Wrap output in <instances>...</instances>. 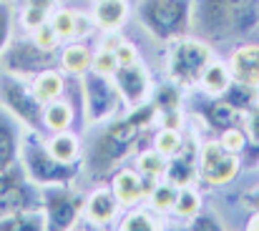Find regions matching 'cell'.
<instances>
[{"mask_svg":"<svg viewBox=\"0 0 259 231\" xmlns=\"http://www.w3.org/2000/svg\"><path fill=\"white\" fill-rule=\"evenodd\" d=\"M196 154H199V146L184 141L181 151L166 158V168H164V178L174 183L176 189L181 186H191L194 178H199V171H196Z\"/></svg>","mask_w":259,"mask_h":231,"instance_id":"5bb4252c","label":"cell"},{"mask_svg":"<svg viewBox=\"0 0 259 231\" xmlns=\"http://www.w3.org/2000/svg\"><path fill=\"white\" fill-rule=\"evenodd\" d=\"M194 111H196V116H199L211 131H217V133H222V131L237 126V118L242 116V113H237L229 103H224L219 96H206V101H201Z\"/></svg>","mask_w":259,"mask_h":231,"instance_id":"ac0fdd59","label":"cell"},{"mask_svg":"<svg viewBox=\"0 0 259 231\" xmlns=\"http://www.w3.org/2000/svg\"><path fill=\"white\" fill-rule=\"evenodd\" d=\"M30 88H33L35 98L46 106V103H51V101H56V98L63 96V90H66V78H63L61 71H56V68H46V71H40L38 76L30 78Z\"/></svg>","mask_w":259,"mask_h":231,"instance_id":"44dd1931","label":"cell"},{"mask_svg":"<svg viewBox=\"0 0 259 231\" xmlns=\"http://www.w3.org/2000/svg\"><path fill=\"white\" fill-rule=\"evenodd\" d=\"M83 201H86V196H81L71 186H48V189H43L40 209L46 211V229H76L81 216H83Z\"/></svg>","mask_w":259,"mask_h":231,"instance_id":"9c48e42d","label":"cell"},{"mask_svg":"<svg viewBox=\"0 0 259 231\" xmlns=\"http://www.w3.org/2000/svg\"><path fill=\"white\" fill-rule=\"evenodd\" d=\"M151 101L156 106V113H169V111H181V85L176 83H161L154 88Z\"/></svg>","mask_w":259,"mask_h":231,"instance_id":"4316f807","label":"cell"},{"mask_svg":"<svg viewBox=\"0 0 259 231\" xmlns=\"http://www.w3.org/2000/svg\"><path fill=\"white\" fill-rule=\"evenodd\" d=\"M131 8L126 0H96L93 3V23L103 33H118L128 18Z\"/></svg>","mask_w":259,"mask_h":231,"instance_id":"d6986e66","label":"cell"},{"mask_svg":"<svg viewBox=\"0 0 259 231\" xmlns=\"http://www.w3.org/2000/svg\"><path fill=\"white\" fill-rule=\"evenodd\" d=\"M33 201H35V196H33V183H30V181H28L23 189L13 191V194H3V196H0V219L8 216L10 211L33 206Z\"/></svg>","mask_w":259,"mask_h":231,"instance_id":"f546056e","label":"cell"},{"mask_svg":"<svg viewBox=\"0 0 259 231\" xmlns=\"http://www.w3.org/2000/svg\"><path fill=\"white\" fill-rule=\"evenodd\" d=\"M15 8H43V10H56L58 0H13Z\"/></svg>","mask_w":259,"mask_h":231,"instance_id":"60d3db41","label":"cell"},{"mask_svg":"<svg viewBox=\"0 0 259 231\" xmlns=\"http://www.w3.org/2000/svg\"><path fill=\"white\" fill-rule=\"evenodd\" d=\"M46 146H48V151L56 156L58 161H66V163L78 161V154H81V141H78V136L71 133V131L51 133V136L46 138Z\"/></svg>","mask_w":259,"mask_h":231,"instance_id":"484cf974","label":"cell"},{"mask_svg":"<svg viewBox=\"0 0 259 231\" xmlns=\"http://www.w3.org/2000/svg\"><path fill=\"white\" fill-rule=\"evenodd\" d=\"M259 28V0H194L191 30L204 40L242 38Z\"/></svg>","mask_w":259,"mask_h":231,"instance_id":"7a4b0ae2","label":"cell"},{"mask_svg":"<svg viewBox=\"0 0 259 231\" xmlns=\"http://www.w3.org/2000/svg\"><path fill=\"white\" fill-rule=\"evenodd\" d=\"M156 183H159V178L144 176L139 168H123V166H118L116 173L111 176V189L118 196L121 206H136V204L146 201Z\"/></svg>","mask_w":259,"mask_h":231,"instance_id":"7c38bea8","label":"cell"},{"mask_svg":"<svg viewBox=\"0 0 259 231\" xmlns=\"http://www.w3.org/2000/svg\"><path fill=\"white\" fill-rule=\"evenodd\" d=\"M56 51L40 48L33 38H13L0 53V71L18 78H33L46 68H53Z\"/></svg>","mask_w":259,"mask_h":231,"instance_id":"ba28073f","label":"cell"},{"mask_svg":"<svg viewBox=\"0 0 259 231\" xmlns=\"http://www.w3.org/2000/svg\"><path fill=\"white\" fill-rule=\"evenodd\" d=\"M113 53H116V58H118V66H121V63H134V61H139V51H136V45L128 43V40H121Z\"/></svg>","mask_w":259,"mask_h":231,"instance_id":"ab89813d","label":"cell"},{"mask_svg":"<svg viewBox=\"0 0 259 231\" xmlns=\"http://www.w3.org/2000/svg\"><path fill=\"white\" fill-rule=\"evenodd\" d=\"M189 229L191 231H222L224 224L217 214H206V211H199L194 219H189Z\"/></svg>","mask_w":259,"mask_h":231,"instance_id":"74e56055","label":"cell"},{"mask_svg":"<svg viewBox=\"0 0 259 231\" xmlns=\"http://www.w3.org/2000/svg\"><path fill=\"white\" fill-rule=\"evenodd\" d=\"M227 66H229L234 80L259 88V43H244V45L234 48Z\"/></svg>","mask_w":259,"mask_h":231,"instance_id":"e0dca14e","label":"cell"},{"mask_svg":"<svg viewBox=\"0 0 259 231\" xmlns=\"http://www.w3.org/2000/svg\"><path fill=\"white\" fill-rule=\"evenodd\" d=\"M20 144H23L20 123L0 106V173L18 166V161H20Z\"/></svg>","mask_w":259,"mask_h":231,"instance_id":"9a60e30c","label":"cell"},{"mask_svg":"<svg viewBox=\"0 0 259 231\" xmlns=\"http://www.w3.org/2000/svg\"><path fill=\"white\" fill-rule=\"evenodd\" d=\"M191 13L194 0H139L136 5L141 28L161 43H171L191 33Z\"/></svg>","mask_w":259,"mask_h":231,"instance_id":"277c9868","label":"cell"},{"mask_svg":"<svg viewBox=\"0 0 259 231\" xmlns=\"http://www.w3.org/2000/svg\"><path fill=\"white\" fill-rule=\"evenodd\" d=\"M20 163H23V173L25 178L38 186V189H48V186H71L78 173H81V161H58L56 156L48 151L46 138L38 131H28L23 136L20 144Z\"/></svg>","mask_w":259,"mask_h":231,"instance_id":"3957f363","label":"cell"},{"mask_svg":"<svg viewBox=\"0 0 259 231\" xmlns=\"http://www.w3.org/2000/svg\"><path fill=\"white\" fill-rule=\"evenodd\" d=\"M184 146V138H181V131H174V128H159L156 138H154V149L159 154H164L166 158L174 154H179Z\"/></svg>","mask_w":259,"mask_h":231,"instance_id":"d6a6232c","label":"cell"},{"mask_svg":"<svg viewBox=\"0 0 259 231\" xmlns=\"http://www.w3.org/2000/svg\"><path fill=\"white\" fill-rule=\"evenodd\" d=\"M0 106L28 131H38L43 123V103L35 98L28 78L0 73Z\"/></svg>","mask_w":259,"mask_h":231,"instance_id":"52a82bcc","label":"cell"},{"mask_svg":"<svg viewBox=\"0 0 259 231\" xmlns=\"http://www.w3.org/2000/svg\"><path fill=\"white\" fill-rule=\"evenodd\" d=\"M196 171L206 186H227L239 173V156L227 151L219 141H204L196 154Z\"/></svg>","mask_w":259,"mask_h":231,"instance_id":"30bf717a","label":"cell"},{"mask_svg":"<svg viewBox=\"0 0 259 231\" xmlns=\"http://www.w3.org/2000/svg\"><path fill=\"white\" fill-rule=\"evenodd\" d=\"M224 103H229L237 113H247L249 108H254L259 103V90L257 85H247V83H239V80H232L229 88L219 96Z\"/></svg>","mask_w":259,"mask_h":231,"instance_id":"cb8c5ba5","label":"cell"},{"mask_svg":"<svg viewBox=\"0 0 259 231\" xmlns=\"http://www.w3.org/2000/svg\"><path fill=\"white\" fill-rule=\"evenodd\" d=\"M214 61V51L204 38L184 35L169 43L166 53V76L171 83L181 88L199 85V78L206 71V66Z\"/></svg>","mask_w":259,"mask_h":231,"instance_id":"5b68a950","label":"cell"},{"mask_svg":"<svg viewBox=\"0 0 259 231\" xmlns=\"http://www.w3.org/2000/svg\"><path fill=\"white\" fill-rule=\"evenodd\" d=\"M73 123V106L68 101H51L43 106V128L48 133H58V131H68Z\"/></svg>","mask_w":259,"mask_h":231,"instance_id":"603a6c76","label":"cell"},{"mask_svg":"<svg viewBox=\"0 0 259 231\" xmlns=\"http://www.w3.org/2000/svg\"><path fill=\"white\" fill-rule=\"evenodd\" d=\"M13 15H15V5L10 0H0V53L13 40Z\"/></svg>","mask_w":259,"mask_h":231,"instance_id":"e575fe53","label":"cell"},{"mask_svg":"<svg viewBox=\"0 0 259 231\" xmlns=\"http://www.w3.org/2000/svg\"><path fill=\"white\" fill-rule=\"evenodd\" d=\"M219 144H222L227 151L242 156L244 151H247V146H249V138H247V131H244V128L232 126V128H227V131L219 133Z\"/></svg>","mask_w":259,"mask_h":231,"instance_id":"836d02e7","label":"cell"},{"mask_svg":"<svg viewBox=\"0 0 259 231\" xmlns=\"http://www.w3.org/2000/svg\"><path fill=\"white\" fill-rule=\"evenodd\" d=\"M111 78H113V85L118 88V93H121V98L128 108H136V106H144V103L151 101L154 85H151L149 71L141 61L121 63Z\"/></svg>","mask_w":259,"mask_h":231,"instance_id":"8fae6325","label":"cell"},{"mask_svg":"<svg viewBox=\"0 0 259 231\" xmlns=\"http://www.w3.org/2000/svg\"><path fill=\"white\" fill-rule=\"evenodd\" d=\"M136 168L144 173V176H154V178H164V168H166V156L159 154L156 149L151 151H144L136 158Z\"/></svg>","mask_w":259,"mask_h":231,"instance_id":"4dcf8cb0","label":"cell"},{"mask_svg":"<svg viewBox=\"0 0 259 231\" xmlns=\"http://www.w3.org/2000/svg\"><path fill=\"white\" fill-rule=\"evenodd\" d=\"M81 96H83V116L88 126H103L113 121L121 111V93L113 85V78L88 71L81 76Z\"/></svg>","mask_w":259,"mask_h":231,"instance_id":"8992f818","label":"cell"},{"mask_svg":"<svg viewBox=\"0 0 259 231\" xmlns=\"http://www.w3.org/2000/svg\"><path fill=\"white\" fill-rule=\"evenodd\" d=\"M46 229V211L40 206H25L10 211L0 219V231H43Z\"/></svg>","mask_w":259,"mask_h":231,"instance_id":"ffe728a7","label":"cell"},{"mask_svg":"<svg viewBox=\"0 0 259 231\" xmlns=\"http://www.w3.org/2000/svg\"><path fill=\"white\" fill-rule=\"evenodd\" d=\"M51 25L56 28L61 40H83L88 33L93 30V18H88L78 10H68V8H56L51 13Z\"/></svg>","mask_w":259,"mask_h":231,"instance_id":"2e32d148","label":"cell"},{"mask_svg":"<svg viewBox=\"0 0 259 231\" xmlns=\"http://www.w3.org/2000/svg\"><path fill=\"white\" fill-rule=\"evenodd\" d=\"M232 80H234V78H232V71H229L227 63L211 61V63L206 66V71L201 73V78H199V88H201L206 96H222V93L229 88Z\"/></svg>","mask_w":259,"mask_h":231,"instance_id":"d4e9b609","label":"cell"},{"mask_svg":"<svg viewBox=\"0 0 259 231\" xmlns=\"http://www.w3.org/2000/svg\"><path fill=\"white\" fill-rule=\"evenodd\" d=\"M247 229H249V231H259V211H254V214H252V219H249Z\"/></svg>","mask_w":259,"mask_h":231,"instance_id":"7bdbcfd3","label":"cell"},{"mask_svg":"<svg viewBox=\"0 0 259 231\" xmlns=\"http://www.w3.org/2000/svg\"><path fill=\"white\" fill-rule=\"evenodd\" d=\"M61 68L71 76H83L93 68V51L88 48L86 43L76 40V43H68L61 53Z\"/></svg>","mask_w":259,"mask_h":231,"instance_id":"7402d4cb","label":"cell"},{"mask_svg":"<svg viewBox=\"0 0 259 231\" xmlns=\"http://www.w3.org/2000/svg\"><path fill=\"white\" fill-rule=\"evenodd\" d=\"M242 116H244V131H247L249 144L259 146V103L254 108H249L247 113H242Z\"/></svg>","mask_w":259,"mask_h":231,"instance_id":"f35d334b","label":"cell"},{"mask_svg":"<svg viewBox=\"0 0 259 231\" xmlns=\"http://www.w3.org/2000/svg\"><path fill=\"white\" fill-rule=\"evenodd\" d=\"M171 211L179 219H194L201 211V196H199V191H194L191 186H181L179 194H176V201H174Z\"/></svg>","mask_w":259,"mask_h":231,"instance_id":"83f0119b","label":"cell"},{"mask_svg":"<svg viewBox=\"0 0 259 231\" xmlns=\"http://www.w3.org/2000/svg\"><path fill=\"white\" fill-rule=\"evenodd\" d=\"M244 204H247L249 209H254V211H259V189H254V191H249V194H244Z\"/></svg>","mask_w":259,"mask_h":231,"instance_id":"b9f144b4","label":"cell"},{"mask_svg":"<svg viewBox=\"0 0 259 231\" xmlns=\"http://www.w3.org/2000/svg\"><path fill=\"white\" fill-rule=\"evenodd\" d=\"M118 209H121V201L111 186H101L91 191L83 201V216L86 221H91V226H108L118 216Z\"/></svg>","mask_w":259,"mask_h":231,"instance_id":"4fadbf2b","label":"cell"},{"mask_svg":"<svg viewBox=\"0 0 259 231\" xmlns=\"http://www.w3.org/2000/svg\"><path fill=\"white\" fill-rule=\"evenodd\" d=\"M156 123V106L154 101L131 108L123 118H113L108 123H103L101 133L93 138L91 149L86 156V166L91 173L96 176H108L113 173L118 166H123V161H128L136 154L139 141L144 136V131L149 126Z\"/></svg>","mask_w":259,"mask_h":231,"instance_id":"6da1fadb","label":"cell"},{"mask_svg":"<svg viewBox=\"0 0 259 231\" xmlns=\"http://www.w3.org/2000/svg\"><path fill=\"white\" fill-rule=\"evenodd\" d=\"M116 68H118V58H116L113 51H108V48H98V51L93 53V68H91V71L103 73V76H113Z\"/></svg>","mask_w":259,"mask_h":231,"instance_id":"8d00e7d4","label":"cell"},{"mask_svg":"<svg viewBox=\"0 0 259 231\" xmlns=\"http://www.w3.org/2000/svg\"><path fill=\"white\" fill-rule=\"evenodd\" d=\"M30 38H33L40 48H46V51H56V48L61 45V38H58L56 28L51 25V20L43 23V25H38L35 30H30Z\"/></svg>","mask_w":259,"mask_h":231,"instance_id":"d590c367","label":"cell"},{"mask_svg":"<svg viewBox=\"0 0 259 231\" xmlns=\"http://www.w3.org/2000/svg\"><path fill=\"white\" fill-rule=\"evenodd\" d=\"M176 194H179V189L164 178V181H159V183L154 186V191L149 194L146 204H149V206H151L156 214H166V211H171V209H174Z\"/></svg>","mask_w":259,"mask_h":231,"instance_id":"f1b7e54d","label":"cell"},{"mask_svg":"<svg viewBox=\"0 0 259 231\" xmlns=\"http://www.w3.org/2000/svg\"><path fill=\"white\" fill-rule=\"evenodd\" d=\"M118 229L121 231H156L159 224H156V216H154L151 211L136 209V211H131V214L118 224Z\"/></svg>","mask_w":259,"mask_h":231,"instance_id":"1f68e13d","label":"cell"}]
</instances>
